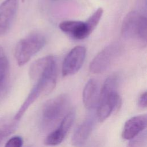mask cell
Here are the masks:
<instances>
[{
  "label": "cell",
  "mask_w": 147,
  "mask_h": 147,
  "mask_svg": "<svg viewBox=\"0 0 147 147\" xmlns=\"http://www.w3.org/2000/svg\"><path fill=\"white\" fill-rule=\"evenodd\" d=\"M100 95V90L97 81L90 79L86 84L82 93L83 104L87 109L91 110L97 107Z\"/></svg>",
  "instance_id": "11"
},
{
  "label": "cell",
  "mask_w": 147,
  "mask_h": 147,
  "mask_svg": "<svg viewBox=\"0 0 147 147\" xmlns=\"http://www.w3.org/2000/svg\"><path fill=\"white\" fill-rule=\"evenodd\" d=\"M5 52H4V50L3 49V48L0 46V57L3 56H5Z\"/></svg>",
  "instance_id": "20"
},
{
  "label": "cell",
  "mask_w": 147,
  "mask_h": 147,
  "mask_svg": "<svg viewBox=\"0 0 147 147\" xmlns=\"http://www.w3.org/2000/svg\"><path fill=\"white\" fill-rule=\"evenodd\" d=\"M46 44L45 37L40 33H32L21 39L14 49V57L21 67L26 64L32 56L40 51Z\"/></svg>",
  "instance_id": "4"
},
{
  "label": "cell",
  "mask_w": 147,
  "mask_h": 147,
  "mask_svg": "<svg viewBox=\"0 0 147 147\" xmlns=\"http://www.w3.org/2000/svg\"><path fill=\"white\" fill-rule=\"evenodd\" d=\"M118 77L115 75H111L105 80L100 90L96 112L100 122L106 120L113 111L118 110L121 106L122 100L118 92Z\"/></svg>",
  "instance_id": "1"
},
{
  "label": "cell",
  "mask_w": 147,
  "mask_h": 147,
  "mask_svg": "<svg viewBox=\"0 0 147 147\" xmlns=\"http://www.w3.org/2000/svg\"><path fill=\"white\" fill-rule=\"evenodd\" d=\"M103 14V9L99 7L85 22L87 29L91 34L98 25Z\"/></svg>",
  "instance_id": "16"
},
{
  "label": "cell",
  "mask_w": 147,
  "mask_h": 147,
  "mask_svg": "<svg viewBox=\"0 0 147 147\" xmlns=\"http://www.w3.org/2000/svg\"><path fill=\"white\" fill-rule=\"evenodd\" d=\"M147 20L146 14L134 10L129 12L123 20L121 35L127 40H134L141 46L146 44Z\"/></svg>",
  "instance_id": "2"
},
{
  "label": "cell",
  "mask_w": 147,
  "mask_h": 147,
  "mask_svg": "<svg viewBox=\"0 0 147 147\" xmlns=\"http://www.w3.org/2000/svg\"><path fill=\"white\" fill-rule=\"evenodd\" d=\"M69 96L60 94L45 102L41 111V125L44 129L52 127L68 112Z\"/></svg>",
  "instance_id": "3"
},
{
  "label": "cell",
  "mask_w": 147,
  "mask_h": 147,
  "mask_svg": "<svg viewBox=\"0 0 147 147\" xmlns=\"http://www.w3.org/2000/svg\"><path fill=\"white\" fill-rule=\"evenodd\" d=\"M86 56V48L78 45L74 47L65 57L61 67L63 76H68L77 73L82 67Z\"/></svg>",
  "instance_id": "6"
},
{
  "label": "cell",
  "mask_w": 147,
  "mask_h": 147,
  "mask_svg": "<svg viewBox=\"0 0 147 147\" xmlns=\"http://www.w3.org/2000/svg\"><path fill=\"white\" fill-rule=\"evenodd\" d=\"M18 0H5L0 4V37L6 34L15 19Z\"/></svg>",
  "instance_id": "8"
},
{
  "label": "cell",
  "mask_w": 147,
  "mask_h": 147,
  "mask_svg": "<svg viewBox=\"0 0 147 147\" xmlns=\"http://www.w3.org/2000/svg\"><path fill=\"white\" fill-rule=\"evenodd\" d=\"M60 29L65 34L75 40H83L90 34L85 22L67 20L60 22Z\"/></svg>",
  "instance_id": "10"
},
{
  "label": "cell",
  "mask_w": 147,
  "mask_h": 147,
  "mask_svg": "<svg viewBox=\"0 0 147 147\" xmlns=\"http://www.w3.org/2000/svg\"><path fill=\"white\" fill-rule=\"evenodd\" d=\"M94 125V119L92 117L86 118L76 128L72 137V144L79 147L82 146L89 137Z\"/></svg>",
  "instance_id": "13"
},
{
  "label": "cell",
  "mask_w": 147,
  "mask_h": 147,
  "mask_svg": "<svg viewBox=\"0 0 147 147\" xmlns=\"http://www.w3.org/2000/svg\"><path fill=\"white\" fill-rule=\"evenodd\" d=\"M9 78V62L6 56L0 57V96L5 91Z\"/></svg>",
  "instance_id": "15"
},
{
  "label": "cell",
  "mask_w": 147,
  "mask_h": 147,
  "mask_svg": "<svg viewBox=\"0 0 147 147\" xmlns=\"http://www.w3.org/2000/svg\"><path fill=\"white\" fill-rule=\"evenodd\" d=\"M23 140L20 136H14L8 140L4 147H22Z\"/></svg>",
  "instance_id": "18"
},
{
  "label": "cell",
  "mask_w": 147,
  "mask_h": 147,
  "mask_svg": "<svg viewBox=\"0 0 147 147\" xmlns=\"http://www.w3.org/2000/svg\"><path fill=\"white\" fill-rule=\"evenodd\" d=\"M42 95V91L40 85L35 83V84L31 89L29 94L28 95L26 98L18 109L17 113L14 117V119L18 121L23 116L26 111L28 109V108L32 104H33L35 100L40 96Z\"/></svg>",
  "instance_id": "14"
},
{
  "label": "cell",
  "mask_w": 147,
  "mask_h": 147,
  "mask_svg": "<svg viewBox=\"0 0 147 147\" xmlns=\"http://www.w3.org/2000/svg\"><path fill=\"white\" fill-rule=\"evenodd\" d=\"M51 1H57V0H51Z\"/></svg>",
  "instance_id": "22"
},
{
  "label": "cell",
  "mask_w": 147,
  "mask_h": 147,
  "mask_svg": "<svg viewBox=\"0 0 147 147\" xmlns=\"http://www.w3.org/2000/svg\"><path fill=\"white\" fill-rule=\"evenodd\" d=\"M120 47L118 43H113L103 48L91 60L89 65L90 72L100 74L106 71L118 56Z\"/></svg>",
  "instance_id": "5"
},
{
  "label": "cell",
  "mask_w": 147,
  "mask_h": 147,
  "mask_svg": "<svg viewBox=\"0 0 147 147\" xmlns=\"http://www.w3.org/2000/svg\"><path fill=\"white\" fill-rule=\"evenodd\" d=\"M146 129L134 138L130 140L127 147H146Z\"/></svg>",
  "instance_id": "17"
},
{
  "label": "cell",
  "mask_w": 147,
  "mask_h": 147,
  "mask_svg": "<svg viewBox=\"0 0 147 147\" xmlns=\"http://www.w3.org/2000/svg\"><path fill=\"white\" fill-rule=\"evenodd\" d=\"M75 114L74 109L69 110L61 119L59 127L46 137L44 144L47 146H56L61 143L72 125Z\"/></svg>",
  "instance_id": "7"
},
{
  "label": "cell",
  "mask_w": 147,
  "mask_h": 147,
  "mask_svg": "<svg viewBox=\"0 0 147 147\" xmlns=\"http://www.w3.org/2000/svg\"><path fill=\"white\" fill-rule=\"evenodd\" d=\"M147 123V116L142 114L133 117L125 123L122 137L125 140H130L145 130Z\"/></svg>",
  "instance_id": "9"
},
{
  "label": "cell",
  "mask_w": 147,
  "mask_h": 147,
  "mask_svg": "<svg viewBox=\"0 0 147 147\" xmlns=\"http://www.w3.org/2000/svg\"><path fill=\"white\" fill-rule=\"evenodd\" d=\"M57 63L54 56L49 55L38 59L33 62L29 69L30 79L36 82L39 78L48 71L53 65Z\"/></svg>",
  "instance_id": "12"
},
{
  "label": "cell",
  "mask_w": 147,
  "mask_h": 147,
  "mask_svg": "<svg viewBox=\"0 0 147 147\" xmlns=\"http://www.w3.org/2000/svg\"><path fill=\"white\" fill-rule=\"evenodd\" d=\"M147 93L146 91L142 93L138 100V106L141 108H146L147 105Z\"/></svg>",
  "instance_id": "19"
},
{
  "label": "cell",
  "mask_w": 147,
  "mask_h": 147,
  "mask_svg": "<svg viewBox=\"0 0 147 147\" xmlns=\"http://www.w3.org/2000/svg\"><path fill=\"white\" fill-rule=\"evenodd\" d=\"M21 1L22 2H24V1H25V0H21Z\"/></svg>",
  "instance_id": "21"
}]
</instances>
